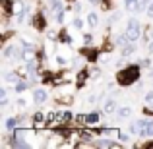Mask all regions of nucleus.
<instances>
[{
	"mask_svg": "<svg viewBox=\"0 0 153 149\" xmlns=\"http://www.w3.org/2000/svg\"><path fill=\"white\" fill-rule=\"evenodd\" d=\"M140 78V66L132 64V66H124V70L118 74V83L122 85H130Z\"/></svg>",
	"mask_w": 153,
	"mask_h": 149,
	"instance_id": "obj_1",
	"label": "nucleus"
},
{
	"mask_svg": "<svg viewBox=\"0 0 153 149\" xmlns=\"http://www.w3.org/2000/svg\"><path fill=\"white\" fill-rule=\"evenodd\" d=\"M126 35H128V39H130V41H138V39L142 37V25H140V21L136 18H132L130 21H128Z\"/></svg>",
	"mask_w": 153,
	"mask_h": 149,
	"instance_id": "obj_2",
	"label": "nucleus"
},
{
	"mask_svg": "<svg viewBox=\"0 0 153 149\" xmlns=\"http://www.w3.org/2000/svg\"><path fill=\"white\" fill-rule=\"evenodd\" d=\"M33 99H35V103H39V105L45 103L47 101V91L45 89H35L33 91Z\"/></svg>",
	"mask_w": 153,
	"mask_h": 149,
	"instance_id": "obj_3",
	"label": "nucleus"
},
{
	"mask_svg": "<svg viewBox=\"0 0 153 149\" xmlns=\"http://www.w3.org/2000/svg\"><path fill=\"white\" fill-rule=\"evenodd\" d=\"M124 8L128 12H140V0H126L124 2Z\"/></svg>",
	"mask_w": 153,
	"mask_h": 149,
	"instance_id": "obj_4",
	"label": "nucleus"
},
{
	"mask_svg": "<svg viewBox=\"0 0 153 149\" xmlns=\"http://www.w3.org/2000/svg\"><path fill=\"white\" fill-rule=\"evenodd\" d=\"M103 108H105V112H107V114H111V112H114V110H116V103H114L112 99H108V101H105Z\"/></svg>",
	"mask_w": 153,
	"mask_h": 149,
	"instance_id": "obj_5",
	"label": "nucleus"
},
{
	"mask_svg": "<svg viewBox=\"0 0 153 149\" xmlns=\"http://www.w3.org/2000/svg\"><path fill=\"white\" fill-rule=\"evenodd\" d=\"M23 10H25V8H23L22 2H14V4H12V14L19 16V14H23Z\"/></svg>",
	"mask_w": 153,
	"mask_h": 149,
	"instance_id": "obj_6",
	"label": "nucleus"
},
{
	"mask_svg": "<svg viewBox=\"0 0 153 149\" xmlns=\"http://www.w3.org/2000/svg\"><path fill=\"white\" fill-rule=\"evenodd\" d=\"M87 23H89L91 27H95L99 23V16L95 14V12H91V14H87Z\"/></svg>",
	"mask_w": 153,
	"mask_h": 149,
	"instance_id": "obj_7",
	"label": "nucleus"
},
{
	"mask_svg": "<svg viewBox=\"0 0 153 149\" xmlns=\"http://www.w3.org/2000/svg\"><path fill=\"white\" fill-rule=\"evenodd\" d=\"M130 114H132V108L130 107H120L118 108V116H120V118H128Z\"/></svg>",
	"mask_w": 153,
	"mask_h": 149,
	"instance_id": "obj_8",
	"label": "nucleus"
},
{
	"mask_svg": "<svg viewBox=\"0 0 153 149\" xmlns=\"http://www.w3.org/2000/svg\"><path fill=\"white\" fill-rule=\"evenodd\" d=\"M95 145H97V147H116V143L111 142V139H99Z\"/></svg>",
	"mask_w": 153,
	"mask_h": 149,
	"instance_id": "obj_9",
	"label": "nucleus"
},
{
	"mask_svg": "<svg viewBox=\"0 0 153 149\" xmlns=\"http://www.w3.org/2000/svg\"><path fill=\"white\" fill-rule=\"evenodd\" d=\"M99 122V114L93 112V114H87V124H97Z\"/></svg>",
	"mask_w": 153,
	"mask_h": 149,
	"instance_id": "obj_10",
	"label": "nucleus"
},
{
	"mask_svg": "<svg viewBox=\"0 0 153 149\" xmlns=\"http://www.w3.org/2000/svg\"><path fill=\"white\" fill-rule=\"evenodd\" d=\"M16 126H18V120H16V118H8L6 120V128H8V130H14Z\"/></svg>",
	"mask_w": 153,
	"mask_h": 149,
	"instance_id": "obj_11",
	"label": "nucleus"
},
{
	"mask_svg": "<svg viewBox=\"0 0 153 149\" xmlns=\"http://www.w3.org/2000/svg\"><path fill=\"white\" fill-rule=\"evenodd\" d=\"M33 25H35V27H39V29H41V27H43V16H41V14H39L37 18L33 19Z\"/></svg>",
	"mask_w": 153,
	"mask_h": 149,
	"instance_id": "obj_12",
	"label": "nucleus"
},
{
	"mask_svg": "<svg viewBox=\"0 0 153 149\" xmlns=\"http://www.w3.org/2000/svg\"><path fill=\"white\" fill-rule=\"evenodd\" d=\"M146 136H153V120H147V128H146Z\"/></svg>",
	"mask_w": 153,
	"mask_h": 149,
	"instance_id": "obj_13",
	"label": "nucleus"
},
{
	"mask_svg": "<svg viewBox=\"0 0 153 149\" xmlns=\"http://www.w3.org/2000/svg\"><path fill=\"white\" fill-rule=\"evenodd\" d=\"M4 78H6V82H10V83H18V76H14V74H6Z\"/></svg>",
	"mask_w": 153,
	"mask_h": 149,
	"instance_id": "obj_14",
	"label": "nucleus"
},
{
	"mask_svg": "<svg viewBox=\"0 0 153 149\" xmlns=\"http://www.w3.org/2000/svg\"><path fill=\"white\" fill-rule=\"evenodd\" d=\"M118 139H120V142H122V143H126V142H128V139H130V136H128V134H124V132H120V136H118Z\"/></svg>",
	"mask_w": 153,
	"mask_h": 149,
	"instance_id": "obj_15",
	"label": "nucleus"
},
{
	"mask_svg": "<svg viewBox=\"0 0 153 149\" xmlns=\"http://www.w3.org/2000/svg\"><path fill=\"white\" fill-rule=\"evenodd\" d=\"M74 27H76V29H82V27H83V21L79 18H76L74 19Z\"/></svg>",
	"mask_w": 153,
	"mask_h": 149,
	"instance_id": "obj_16",
	"label": "nucleus"
},
{
	"mask_svg": "<svg viewBox=\"0 0 153 149\" xmlns=\"http://www.w3.org/2000/svg\"><path fill=\"white\" fill-rule=\"evenodd\" d=\"M56 64L58 66H66V58L64 56H56Z\"/></svg>",
	"mask_w": 153,
	"mask_h": 149,
	"instance_id": "obj_17",
	"label": "nucleus"
},
{
	"mask_svg": "<svg viewBox=\"0 0 153 149\" xmlns=\"http://www.w3.org/2000/svg\"><path fill=\"white\" fill-rule=\"evenodd\" d=\"M85 54H87V58H89L91 62H93V60H95V56H97V54H95V50H85Z\"/></svg>",
	"mask_w": 153,
	"mask_h": 149,
	"instance_id": "obj_18",
	"label": "nucleus"
},
{
	"mask_svg": "<svg viewBox=\"0 0 153 149\" xmlns=\"http://www.w3.org/2000/svg\"><path fill=\"white\" fill-rule=\"evenodd\" d=\"M85 78H87V72H82V74H79V79H78V83H79V85H82V83L85 82Z\"/></svg>",
	"mask_w": 153,
	"mask_h": 149,
	"instance_id": "obj_19",
	"label": "nucleus"
},
{
	"mask_svg": "<svg viewBox=\"0 0 153 149\" xmlns=\"http://www.w3.org/2000/svg\"><path fill=\"white\" fill-rule=\"evenodd\" d=\"M25 87H27L25 83H16V91H19V93H22V91L25 89Z\"/></svg>",
	"mask_w": 153,
	"mask_h": 149,
	"instance_id": "obj_20",
	"label": "nucleus"
},
{
	"mask_svg": "<svg viewBox=\"0 0 153 149\" xmlns=\"http://www.w3.org/2000/svg\"><path fill=\"white\" fill-rule=\"evenodd\" d=\"M146 101H147L149 105H153V91H149V93L146 95Z\"/></svg>",
	"mask_w": 153,
	"mask_h": 149,
	"instance_id": "obj_21",
	"label": "nucleus"
},
{
	"mask_svg": "<svg viewBox=\"0 0 153 149\" xmlns=\"http://www.w3.org/2000/svg\"><path fill=\"white\" fill-rule=\"evenodd\" d=\"M56 19H58V21H64V12H62V8L58 10V16H56Z\"/></svg>",
	"mask_w": 153,
	"mask_h": 149,
	"instance_id": "obj_22",
	"label": "nucleus"
},
{
	"mask_svg": "<svg viewBox=\"0 0 153 149\" xmlns=\"http://www.w3.org/2000/svg\"><path fill=\"white\" fill-rule=\"evenodd\" d=\"M147 16H149V18H153V2L147 6Z\"/></svg>",
	"mask_w": 153,
	"mask_h": 149,
	"instance_id": "obj_23",
	"label": "nucleus"
},
{
	"mask_svg": "<svg viewBox=\"0 0 153 149\" xmlns=\"http://www.w3.org/2000/svg\"><path fill=\"white\" fill-rule=\"evenodd\" d=\"M149 2H151V0H140V10H142L143 6H147V4H149Z\"/></svg>",
	"mask_w": 153,
	"mask_h": 149,
	"instance_id": "obj_24",
	"label": "nucleus"
},
{
	"mask_svg": "<svg viewBox=\"0 0 153 149\" xmlns=\"http://www.w3.org/2000/svg\"><path fill=\"white\" fill-rule=\"evenodd\" d=\"M18 107H19V108H23V107H25V101L19 99V101H18Z\"/></svg>",
	"mask_w": 153,
	"mask_h": 149,
	"instance_id": "obj_25",
	"label": "nucleus"
},
{
	"mask_svg": "<svg viewBox=\"0 0 153 149\" xmlns=\"http://www.w3.org/2000/svg\"><path fill=\"white\" fill-rule=\"evenodd\" d=\"M149 50H151V52H153V41H151V45H149Z\"/></svg>",
	"mask_w": 153,
	"mask_h": 149,
	"instance_id": "obj_26",
	"label": "nucleus"
},
{
	"mask_svg": "<svg viewBox=\"0 0 153 149\" xmlns=\"http://www.w3.org/2000/svg\"><path fill=\"white\" fill-rule=\"evenodd\" d=\"M149 35H151V39H153V29H151V33H149Z\"/></svg>",
	"mask_w": 153,
	"mask_h": 149,
	"instance_id": "obj_27",
	"label": "nucleus"
},
{
	"mask_svg": "<svg viewBox=\"0 0 153 149\" xmlns=\"http://www.w3.org/2000/svg\"><path fill=\"white\" fill-rule=\"evenodd\" d=\"M49 2H51V4H52V2H56V0H49Z\"/></svg>",
	"mask_w": 153,
	"mask_h": 149,
	"instance_id": "obj_28",
	"label": "nucleus"
},
{
	"mask_svg": "<svg viewBox=\"0 0 153 149\" xmlns=\"http://www.w3.org/2000/svg\"><path fill=\"white\" fill-rule=\"evenodd\" d=\"M151 76H153V68H151Z\"/></svg>",
	"mask_w": 153,
	"mask_h": 149,
	"instance_id": "obj_29",
	"label": "nucleus"
}]
</instances>
